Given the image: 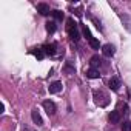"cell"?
Returning <instances> with one entry per match:
<instances>
[{"label": "cell", "mask_w": 131, "mask_h": 131, "mask_svg": "<svg viewBox=\"0 0 131 131\" xmlns=\"http://www.w3.org/2000/svg\"><path fill=\"white\" fill-rule=\"evenodd\" d=\"M122 131H131V122H129V120H125V122H123Z\"/></svg>", "instance_id": "obj_18"}, {"label": "cell", "mask_w": 131, "mask_h": 131, "mask_svg": "<svg viewBox=\"0 0 131 131\" xmlns=\"http://www.w3.org/2000/svg\"><path fill=\"white\" fill-rule=\"evenodd\" d=\"M82 32H83V36L88 39V42L93 39V36H91V32H90V29H88V26H86V25H82Z\"/></svg>", "instance_id": "obj_13"}, {"label": "cell", "mask_w": 131, "mask_h": 131, "mask_svg": "<svg viewBox=\"0 0 131 131\" xmlns=\"http://www.w3.org/2000/svg\"><path fill=\"white\" fill-rule=\"evenodd\" d=\"M43 52L46 54V56H54L56 54V45L54 43H46V45H43Z\"/></svg>", "instance_id": "obj_6"}, {"label": "cell", "mask_w": 131, "mask_h": 131, "mask_svg": "<svg viewBox=\"0 0 131 131\" xmlns=\"http://www.w3.org/2000/svg\"><path fill=\"white\" fill-rule=\"evenodd\" d=\"M51 16H52L56 20H62V19H63V13H62V11H59V9L51 11Z\"/></svg>", "instance_id": "obj_12"}, {"label": "cell", "mask_w": 131, "mask_h": 131, "mask_svg": "<svg viewBox=\"0 0 131 131\" xmlns=\"http://www.w3.org/2000/svg\"><path fill=\"white\" fill-rule=\"evenodd\" d=\"M37 11H39L42 16H48V14H51L49 6H48L46 3H39V5H37Z\"/></svg>", "instance_id": "obj_8"}, {"label": "cell", "mask_w": 131, "mask_h": 131, "mask_svg": "<svg viewBox=\"0 0 131 131\" xmlns=\"http://www.w3.org/2000/svg\"><path fill=\"white\" fill-rule=\"evenodd\" d=\"M110 88H111L113 91H119V88H120V80H119L117 77H111V79H110Z\"/></svg>", "instance_id": "obj_9"}, {"label": "cell", "mask_w": 131, "mask_h": 131, "mask_svg": "<svg viewBox=\"0 0 131 131\" xmlns=\"http://www.w3.org/2000/svg\"><path fill=\"white\" fill-rule=\"evenodd\" d=\"M108 119H110L111 123H119L120 122V113L119 111H111L110 116H108Z\"/></svg>", "instance_id": "obj_10"}, {"label": "cell", "mask_w": 131, "mask_h": 131, "mask_svg": "<svg viewBox=\"0 0 131 131\" xmlns=\"http://www.w3.org/2000/svg\"><path fill=\"white\" fill-rule=\"evenodd\" d=\"M90 63H91V67H93L94 70L99 68V67H102V65H105V63H103V59L99 57V56H93L91 60H90Z\"/></svg>", "instance_id": "obj_5"}, {"label": "cell", "mask_w": 131, "mask_h": 131, "mask_svg": "<svg viewBox=\"0 0 131 131\" xmlns=\"http://www.w3.org/2000/svg\"><path fill=\"white\" fill-rule=\"evenodd\" d=\"M86 77H90V79H99L100 77V73H99V70L91 68V70L86 71Z\"/></svg>", "instance_id": "obj_11"}, {"label": "cell", "mask_w": 131, "mask_h": 131, "mask_svg": "<svg viewBox=\"0 0 131 131\" xmlns=\"http://www.w3.org/2000/svg\"><path fill=\"white\" fill-rule=\"evenodd\" d=\"M90 46H91L93 49H99V46H100V45H99V40H97L96 37H93V39L90 40Z\"/></svg>", "instance_id": "obj_15"}, {"label": "cell", "mask_w": 131, "mask_h": 131, "mask_svg": "<svg viewBox=\"0 0 131 131\" xmlns=\"http://www.w3.org/2000/svg\"><path fill=\"white\" fill-rule=\"evenodd\" d=\"M62 88H63L62 82L56 80V82H52V83L49 85V93H51V94H57V93H60V91H62Z\"/></svg>", "instance_id": "obj_3"}, {"label": "cell", "mask_w": 131, "mask_h": 131, "mask_svg": "<svg viewBox=\"0 0 131 131\" xmlns=\"http://www.w3.org/2000/svg\"><path fill=\"white\" fill-rule=\"evenodd\" d=\"M43 108H45V111H46L49 116H52V114L56 113V105H54V102H51V100H45V102H43Z\"/></svg>", "instance_id": "obj_4"}, {"label": "cell", "mask_w": 131, "mask_h": 131, "mask_svg": "<svg viewBox=\"0 0 131 131\" xmlns=\"http://www.w3.org/2000/svg\"><path fill=\"white\" fill-rule=\"evenodd\" d=\"M67 31H68V36H70L71 40L77 42V40L80 39V32H79L77 25H76V22H74L73 19H68V20H67Z\"/></svg>", "instance_id": "obj_1"}, {"label": "cell", "mask_w": 131, "mask_h": 131, "mask_svg": "<svg viewBox=\"0 0 131 131\" xmlns=\"http://www.w3.org/2000/svg\"><path fill=\"white\" fill-rule=\"evenodd\" d=\"M46 31L49 34H52L56 31V22H46Z\"/></svg>", "instance_id": "obj_14"}, {"label": "cell", "mask_w": 131, "mask_h": 131, "mask_svg": "<svg viewBox=\"0 0 131 131\" xmlns=\"http://www.w3.org/2000/svg\"><path fill=\"white\" fill-rule=\"evenodd\" d=\"M63 71L67 73V74H74V71H76V70H74V68L71 67L70 63H68V65H65V68H63Z\"/></svg>", "instance_id": "obj_17"}, {"label": "cell", "mask_w": 131, "mask_h": 131, "mask_svg": "<svg viewBox=\"0 0 131 131\" xmlns=\"http://www.w3.org/2000/svg\"><path fill=\"white\" fill-rule=\"evenodd\" d=\"M31 117H32V122H34V123H37L39 126H40V125H43V119H42V116L39 114V111H37V110H32V111H31Z\"/></svg>", "instance_id": "obj_7"}, {"label": "cell", "mask_w": 131, "mask_h": 131, "mask_svg": "<svg viewBox=\"0 0 131 131\" xmlns=\"http://www.w3.org/2000/svg\"><path fill=\"white\" fill-rule=\"evenodd\" d=\"M32 54H34V56H36L39 60H42V59L45 57V52H43V49H34V51H32Z\"/></svg>", "instance_id": "obj_16"}, {"label": "cell", "mask_w": 131, "mask_h": 131, "mask_svg": "<svg viewBox=\"0 0 131 131\" xmlns=\"http://www.w3.org/2000/svg\"><path fill=\"white\" fill-rule=\"evenodd\" d=\"M23 131H32V129H31V128H28V126H25V128H23Z\"/></svg>", "instance_id": "obj_19"}, {"label": "cell", "mask_w": 131, "mask_h": 131, "mask_svg": "<svg viewBox=\"0 0 131 131\" xmlns=\"http://www.w3.org/2000/svg\"><path fill=\"white\" fill-rule=\"evenodd\" d=\"M114 52H116V49H114V46H113L111 43H106V45L102 46V54H103L105 57H113Z\"/></svg>", "instance_id": "obj_2"}]
</instances>
